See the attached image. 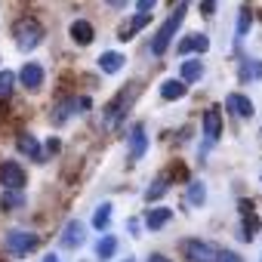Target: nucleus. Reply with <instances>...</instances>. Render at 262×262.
<instances>
[{"mask_svg":"<svg viewBox=\"0 0 262 262\" xmlns=\"http://www.w3.org/2000/svg\"><path fill=\"white\" fill-rule=\"evenodd\" d=\"M185 13H188V0H179V7L170 13V19L155 31V40H151V53H155V56H164V53L170 50V43H173L179 25L185 22Z\"/></svg>","mask_w":262,"mask_h":262,"instance_id":"1","label":"nucleus"},{"mask_svg":"<svg viewBox=\"0 0 262 262\" xmlns=\"http://www.w3.org/2000/svg\"><path fill=\"white\" fill-rule=\"evenodd\" d=\"M136 93H139V86L133 83V86H129V93H126V90H120V93L108 102V108H105V120H102V123H105V129H114V126H117V120H120L123 108L136 99Z\"/></svg>","mask_w":262,"mask_h":262,"instance_id":"2","label":"nucleus"},{"mask_svg":"<svg viewBox=\"0 0 262 262\" xmlns=\"http://www.w3.org/2000/svg\"><path fill=\"white\" fill-rule=\"evenodd\" d=\"M13 34H16V43H19V50H25V53H28V50H34V47L40 43V37H43V28H40L34 19H19Z\"/></svg>","mask_w":262,"mask_h":262,"instance_id":"3","label":"nucleus"},{"mask_svg":"<svg viewBox=\"0 0 262 262\" xmlns=\"http://www.w3.org/2000/svg\"><path fill=\"white\" fill-rule=\"evenodd\" d=\"M182 253H185L188 262H216V256H219V250H213L207 241H198V237L185 241L182 244Z\"/></svg>","mask_w":262,"mask_h":262,"instance_id":"4","label":"nucleus"},{"mask_svg":"<svg viewBox=\"0 0 262 262\" xmlns=\"http://www.w3.org/2000/svg\"><path fill=\"white\" fill-rule=\"evenodd\" d=\"M4 244H7L10 253L22 256V253H31V250L37 247V234H28V231H7Z\"/></svg>","mask_w":262,"mask_h":262,"instance_id":"5","label":"nucleus"},{"mask_svg":"<svg viewBox=\"0 0 262 262\" xmlns=\"http://www.w3.org/2000/svg\"><path fill=\"white\" fill-rule=\"evenodd\" d=\"M145 148H148L145 123H133V129H129V164L142 161V158H145Z\"/></svg>","mask_w":262,"mask_h":262,"instance_id":"6","label":"nucleus"},{"mask_svg":"<svg viewBox=\"0 0 262 262\" xmlns=\"http://www.w3.org/2000/svg\"><path fill=\"white\" fill-rule=\"evenodd\" d=\"M0 182H4V188H16V191H22V188H25V170H22L16 161H10V164L0 167Z\"/></svg>","mask_w":262,"mask_h":262,"instance_id":"7","label":"nucleus"},{"mask_svg":"<svg viewBox=\"0 0 262 262\" xmlns=\"http://www.w3.org/2000/svg\"><path fill=\"white\" fill-rule=\"evenodd\" d=\"M19 80H22V86H28V90H40V86H43V68H40L37 62H25L22 71H19Z\"/></svg>","mask_w":262,"mask_h":262,"instance_id":"8","label":"nucleus"},{"mask_svg":"<svg viewBox=\"0 0 262 262\" xmlns=\"http://www.w3.org/2000/svg\"><path fill=\"white\" fill-rule=\"evenodd\" d=\"M225 108L237 117H253V102L250 96H241V93H228L225 96Z\"/></svg>","mask_w":262,"mask_h":262,"instance_id":"9","label":"nucleus"},{"mask_svg":"<svg viewBox=\"0 0 262 262\" xmlns=\"http://www.w3.org/2000/svg\"><path fill=\"white\" fill-rule=\"evenodd\" d=\"M222 133V117H219V108H207L204 111V136L207 142H216Z\"/></svg>","mask_w":262,"mask_h":262,"instance_id":"10","label":"nucleus"},{"mask_svg":"<svg viewBox=\"0 0 262 262\" xmlns=\"http://www.w3.org/2000/svg\"><path fill=\"white\" fill-rule=\"evenodd\" d=\"M68 34H71V40H74L77 47H90V43H93V25H90L86 19H74L71 28H68Z\"/></svg>","mask_w":262,"mask_h":262,"instance_id":"11","label":"nucleus"},{"mask_svg":"<svg viewBox=\"0 0 262 262\" xmlns=\"http://www.w3.org/2000/svg\"><path fill=\"white\" fill-rule=\"evenodd\" d=\"M83 241H86V234H83V222H80V219H71V222L65 225V231H62V244L74 250V247H80Z\"/></svg>","mask_w":262,"mask_h":262,"instance_id":"12","label":"nucleus"},{"mask_svg":"<svg viewBox=\"0 0 262 262\" xmlns=\"http://www.w3.org/2000/svg\"><path fill=\"white\" fill-rule=\"evenodd\" d=\"M207 50H210L207 34H188V37L179 43V56H188V53H207Z\"/></svg>","mask_w":262,"mask_h":262,"instance_id":"13","label":"nucleus"},{"mask_svg":"<svg viewBox=\"0 0 262 262\" xmlns=\"http://www.w3.org/2000/svg\"><path fill=\"white\" fill-rule=\"evenodd\" d=\"M185 93H188V83H185L182 77H179V80H176V77H170V80H164V83H161V99H167V102L182 99Z\"/></svg>","mask_w":262,"mask_h":262,"instance_id":"14","label":"nucleus"},{"mask_svg":"<svg viewBox=\"0 0 262 262\" xmlns=\"http://www.w3.org/2000/svg\"><path fill=\"white\" fill-rule=\"evenodd\" d=\"M170 219H173V210H170V207H155V210H148L145 225H148L151 231H158V228H164Z\"/></svg>","mask_w":262,"mask_h":262,"instance_id":"15","label":"nucleus"},{"mask_svg":"<svg viewBox=\"0 0 262 262\" xmlns=\"http://www.w3.org/2000/svg\"><path fill=\"white\" fill-rule=\"evenodd\" d=\"M179 77H182L185 83H194V80H201V77H204V62H201V59H185V62H182V71H179Z\"/></svg>","mask_w":262,"mask_h":262,"instance_id":"16","label":"nucleus"},{"mask_svg":"<svg viewBox=\"0 0 262 262\" xmlns=\"http://www.w3.org/2000/svg\"><path fill=\"white\" fill-rule=\"evenodd\" d=\"M123 62H126V59H123L120 53H114V50H111V53H102V56H99V68H102L105 74H117V71L123 68Z\"/></svg>","mask_w":262,"mask_h":262,"instance_id":"17","label":"nucleus"},{"mask_svg":"<svg viewBox=\"0 0 262 262\" xmlns=\"http://www.w3.org/2000/svg\"><path fill=\"white\" fill-rule=\"evenodd\" d=\"M148 22H151V13H139V16L129 22L126 28H120V40H133V34H136V31H142Z\"/></svg>","mask_w":262,"mask_h":262,"instance_id":"18","label":"nucleus"},{"mask_svg":"<svg viewBox=\"0 0 262 262\" xmlns=\"http://www.w3.org/2000/svg\"><path fill=\"white\" fill-rule=\"evenodd\" d=\"M114 253H117V237H114V234H105V237L96 244V256H99V259H111Z\"/></svg>","mask_w":262,"mask_h":262,"instance_id":"19","label":"nucleus"},{"mask_svg":"<svg viewBox=\"0 0 262 262\" xmlns=\"http://www.w3.org/2000/svg\"><path fill=\"white\" fill-rule=\"evenodd\" d=\"M111 210H114V207H111V204L105 201V204H102V207H99V210L93 213V228L105 231V228H108V222H111Z\"/></svg>","mask_w":262,"mask_h":262,"instance_id":"20","label":"nucleus"},{"mask_svg":"<svg viewBox=\"0 0 262 262\" xmlns=\"http://www.w3.org/2000/svg\"><path fill=\"white\" fill-rule=\"evenodd\" d=\"M19 151H25V155H31L37 164L43 161V155H40V148H37V139L34 136H19Z\"/></svg>","mask_w":262,"mask_h":262,"instance_id":"21","label":"nucleus"},{"mask_svg":"<svg viewBox=\"0 0 262 262\" xmlns=\"http://www.w3.org/2000/svg\"><path fill=\"white\" fill-rule=\"evenodd\" d=\"M0 207H4V210L25 207V198H22V191H16V188H7V191H4V198H0Z\"/></svg>","mask_w":262,"mask_h":262,"instance_id":"22","label":"nucleus"},{"mask_svg":"<svg viewBox=\"0 0 262 262\" xmlns=\"http://www.w3.org/2000/svg\"><path fill=\"white\" fill-rule=\"evenodd\" d=\"M16 86V74L13 71H0V99H10Z\"/></svg>","mask_w":262,"mask_h":262,"instance_id":"23","label":"nucleus"},{"mask_svg":"<svg viewBox=\"0 0 262 262\" xmlns=\"http://www.w3.org/2000/svg\"><path fill=\"white\" fill-rule=\"evenodd\" d=\"M167 188H170V185H167V179H164V176H161V179H155V182L148 185V191H145V201H148V204H151V201H158L161 194H167Z\"/></svg>","mask_w":262,"mask_h":262,"instance_id":"24","label":"nucleus"},{"mask_svg":"<svg viewBox=\"0 0 262 262\" xmlns=\"http://www.w3.org/2000/svg\"><path fill=\"white\" fill-rule=\"evenodd\" d=\"M188 201H191L194 207L207 201V188H204V182H191V185H188Z\"/></svg>","mask_w":262,"mask_h":262,"instance_id":"25","label":"nucleus"},{"mask_svg":"<svg viewBox=\"0 0 262 262\" xmlns=\"http://www.w3.org/2000/svg\"><path fill=\"white\" fill-rule=\"evenodd\" d=\"M71 108H77V99H65V102H62V105H59V108H56V111H59V114H56V117H53V123H65V117H68V114H71Z\"/></svg>","mask_w":262,"mask_h":262,"instance_id":"26","label":"nucleus"},{"mask_svg":"<svg viewBox=\"0 0 262 262\" xmlns=\"http://www.w3.org/2000/svg\"><path fill=\"white\" fill-rule=\"evenodd\" d=\"M256 228H259V219H256V213H250V216L244 219V234H241V237H244V241H253V237H256Z\"/></svg>","mask_w":262,"mask_h":262,"instance_id":"27","label":"nucleus"},{"mask_svg":"<svg viewBox=\"0 0 262 262\" xmlns=\"http://www.w3.org/2000/svg\"><path fill=\"white\" fill-rule=\"evenodd\" d=\"M250 22H253V16H250V10H241V16H237V40L247 34V28H250Z\"/></svg>","mask_w":262,"mask_h":262,"instance_id":"28","label":"nucleus"},{"mask_svg":"<svg viewBox=\"0 0 262 262\" xmlns=\"http://www.w3.org/2000/svg\"><path fill=\"white\" fill-rule=\"evenodd\" d=\"M216 262H244L237 253H231V250H219V256H216Z\"/></svg>","mask_w":262,"mask_h":262,"instance_id":"29","label":"nucleus"},{"mask_svg":"<svg viewBox=\"0 0 262 262\" xmlns=\"http://www.w3.org/2000/svg\"><path fill=\"white\" fill-rule=\"evenodd\" d=\"M201 13L204 16H213L216 13V0H201Z\"/></svg>","mask_w":262,"mask_h":262,"instance_id":"30","label":"nucleus"},{"mask_svg":"<svg viewBox=\"0 0 262 262\" xmlns=\"http://www.w3.org/2000/svg\"><path fill=\"white\" fill-rule=\"evenodd\" d=\"M136 4H139V13H151L158 7V0H136Z\"/></svg>","mask_w":262,"mask_h":262,"instance_id":"31","label":"nucleus"},{"mask_svg":"<svg viewBox=\"0 0 262 262\" xmlns=\"http://www.w3.org/2000/svg\"><path fill=\"white\" fill-rule=\"evenodd\" d=\"M129 4V0H108V7H114V10H123Z\"/></svg>","mask_w":262,"mask_h":262,"instance_id":"32","label":"nucleus"},{"mask_svg":"<svg viewBox=\"0 0 262 262\" xmlns=\"http://www.w3.org/2000/svg\"><path fill=\"white\" fill-rule=\"evenodd\" d=\"M148 262H170V259H167V256H161V253H155V256H151Z\"/></svg>","mask_w":262,"mask_h":262,"instance_id":"33","label":"nucleus"},{"mask_svg":"<svg viewBox=\"0 0 262 262\" xmlns=\"http://www.w3.org/2000/svg\"><path fill=\"white\" fill-rule=\"evenodd\" d=\"M43 262H59V256H56V253H50V256H47Z\"/></svg>","mask_w":262,"mask_h":262,"instance_id":"34","label":"nucleus"},{"mask_svg":"<svg viewBox=\"0 0 262 262\" xmlns=\"http://www.w3.org/2000/svg\"><path fill=\"white\" fill-rule=\"evenodd\" d=\"M123 262H133V259H123Z\"/></svg>","mask_w":262,"mask_h":262,"instance_id":"35","label":"nucleus"}]
</instances>
